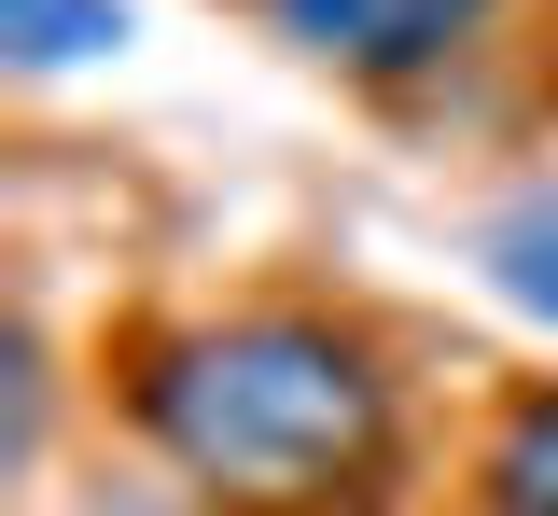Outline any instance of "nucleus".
Instances as JSON below:
<instances>
[{"label":"nucleus","mask_w":558,"mask_h":516,"mask_svg":"<svg viewBox=\"0 0 558 516\" xmlns=\"http://www.w3.org/2000/svg\"><path fill=\"white\" fill-rule=\"evenodd\" d=\"M112 391H126V433L154 446V475H182L223 516H349L377 503V475L405 446V391L377 364V335L336 307L154 321Z\"/></svg>","instance_id":"f257e3e1"},{"label":"nucleus","mask_w":558,"mask_h":516,"mask_svg":"<svg viewBox=\"0 0 558 516\" xmlns=\"http://www.w3.org/2000/svg\"><path fill=\"white\" fill-rule=\"evenodd\" d=\"M266 28L307 57V71H336V84H363V98H391V84L461 71L488 28H502V0H266Z\"/></svg>","instance_id":"f03ea898"},{"label":"nucleus","mask_w":558,"mask_h":516,"mask_svg":"<svg viewBox=\"0 0 558 516\" xmlns=\"http://www.w3.org/2000/svg\"><path fill=\"white\" fill-rule=\"evenodd\" d=\"M475 516H558V377L502 391V419L475 446Z\"/></svg>","instance_id":"7ed1b4c3"},{"label":"nucleus","mask_w":558,"mask_h":516,"mask_svg":"<svg viewBox=\"0 0 558 516\" xmlns=\"http://www.w3.org/2000/svg\"><path fill=\"white\" fill-rule=\"evenodd\" d=\"M0 42H14V71H84L126 42V0H0Z\"/></svg>","instance_id":"20e7f679"},{"label":"nucleus","mask_w":558,"mask_h":516,"mask_svg":"<svg viewBox=\"0 0 558 516\" xmlns=\"http://www.w3.org/2000/svg\"><path fill=\"white\" fill-rule=\"evenodd\" d=\"M488 280L558 321V210H502V223H488Z\"/></svg>","instance_id":"39448f33"},{"label":"nucleus","mask_w":558,"mask_h":516,"mask_svg":"<svg viewBox=\"0 0 558 516\" xmlns=\"http://www.w3.org/2000/svg\"><path fill=\"white\" fill-rule=\"evenodd\" d=\"M98 516H223V503H196L182 475H154V489H112V503H98Z\"/></svg>","instance_id":"423d86ee"}]
</instances>
